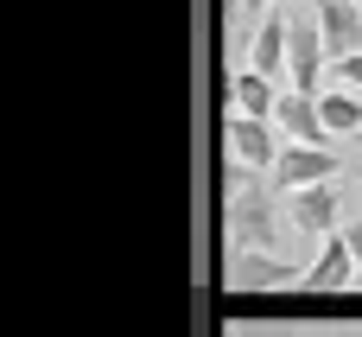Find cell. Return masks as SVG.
I'll list each match as a JSON object with an SVG mask.
<instances>
[{"label": "cell", "instance_id": "12", "mask_svg": "<svg viewBox=\"0 0 362 337\" xmlns=\"http://www.w3.org/2000/svg\"><path fill=\"white\" fill-rule=\"evenodd\" d=\"M318 115L331 134H356L362 127V96H344V89H318Z\"/></svg>", "mask_w": 362, "mask_h": 337}, {"label": "cell", "instance_id": "11", "mask_svg": "<svg viewBox=\"0 0 362 337\" xmlns=\"http://www.w3.org/2000/svg\"><path fill=\"white\" fill-rule=\"evenodd\" d=\"M274 102H280L274 76H261V70H235V76H229V108H242V115H267V121H274Z\"/></svg>", "mask_w": 362, "mask_h": 337}, {"label": "cell", "instance_id": "3", "mask_svg": "<svg viewBox=\"0 0 362 337\" xmlns=\"http://www.w3.org/2000/svg\"><path fill=\"white\" fill-rule=\"evenodd\" d=\"M223 140H229V159L248 166V172H274V159H280V140H274L267 115H242V108H229Z\"/></svg>", "mask_w": 362, "mask_h": 337}, {"label": "cell", "instance_id": "13", "mask_svg": "<svg viewBox=\"0 0 362 337\" xmlns=\"http://www.w3.org/2000/svg\"><path fill=\"white\" fill-rule=\"evenodd\" d=\"M337 70H344V83H350V89H362V51H350V57H337Z\"/></svg>", "mask_w": 362, "mask_h": 337}, {"label": "cell", "instance_id": "14", "mask_svg": "<svg viewBox=\"0 0 362 337\" xmlns=\"http://www.w3.org/2000/svg\"><path fill=\"white\" fill-rule=\"evenodd\" d=\"M344 242H350V255H356V268H362V217L344 223Z\"/></svg>", "mask_w": 362, "mask_h": 337}, {"label": "cell", "instance_id": "5", "mask_svg": "<svg viewBox=\"0 0 362 337\" xmlns=\"http://www.w3.org/2000/svg\"><path fill=\"white\" fill-rule=\"evenodd\" d=\"M286 223H293L299 236H312V242L337 236V229H344V223H337V178H325V185H305V191H293V198H286Z\"/></svg>", "mask_w": 362, "mask_h": 337}, {"label": "cell", "instance_id": "8", "mask_svg": "<svg viewBox=\"0 0 362 337\" xmlns=\"http://www.w3.org/2000/svg\"><path fill=\"white\" fill-rule=\"evenodd\" d=\"M356 280V255H350V242H344V229L337 236H325V249H318V261L299 274V287L305 293H344Z\"/></svg>", "mask_w": 362, "mask_h": 337}, {"label": "cell", "instance_id": "2", "mask_svg": "<svg viewBox=\"0 0 362 337\" xmlns=\"http://www.w3.org/2000/svg\"><path fill=\"white\" fill-rule=\"evenodd\" d=\"M325 57H331V45H325V25H318V13H293V19H286V70H293V89L318 96Z\"/></svg>", "mask_w": 362, "mask_h": 337}, {"label": "cell", "instance_id": "4", "mask_svg": "<svg viewBox=\"0 0 362 337\" xmlns=\"http://www.w3.org/2000/svg\"><path fill=\"white\" fill-rule=\"evenodd\" d=\"M337 153L331 147H305V140H286L280 159H274V191H305V185H325L337 178Z\"/></svg>", "mask_w": 362, "mask_h": 337}, {"label": "cell", "instance_id": "6", "mask_svg": "<svg viewBox=\"0 0 362 337\" xmlns=\"http://www.w3.org/2000/svg\"><path fill=\"white\" fill-rule=\"evenodd\" d=\"M293 280H299V268L280 249H242L229 261V287L235 293H274V287H293Z\"/></svg>", "mask_w": 362, "mask_h": 337}, {"label": "cell", "instance_id": "9", "mask_svg": "<svg viewBox=\"0 0 362 337\" xmlns=\"http://www.w3.org/2000/svg\"><path fill=\"white\" fill-rule=\"evenodd\" d=\"M312 13H318V25H325L331 57H350V51H362V0H318Z\"/></svg>", "mask_w": 362, "mask_h": 337}, {"label": "cell", "instance_id": "1", "mask_svg": "<svg viewBox=\"0 0 362 337\" xmlns=\"http://www.w3.org/2000/svg\"><path fill=\"white\" fill-rule=\"evenodd\" d=\"M223 210H229V242L242 249H280L286 236V210H280V191L274 185H255L248 166L223 172Z\"/></svg>", "mask_w": 362, "mask_h": 337}, {"label": "cell", "instance_id": "10", "mask_svg": "<svg viewBox=\"0 0 362 337\" xmlns=\"http://www.w3.org/2000/svg\"><path fill=\"white\" fill-rule=\"evenodd\" d=\"M248 70H261V76H280V70H286V13H267V19L255 25Z\"/></svg>", "mask_w": 362, "mask_h": 337}, {"label": "cell", "instance_id": "7", "mask_svg": "<svg viewBox=\"0 0 362 337\" xmlns=\"http://www.w3.org/2000/svg\"><path fill=\"white\" fill-rule=\"evenodd\" d=\"M274 127H280L286 140L331 147V127H325V115H318V96H305V89H280V102H274Z\"/></svg>", "mask_w": 362, "mask_h": 337}]
</instances>
